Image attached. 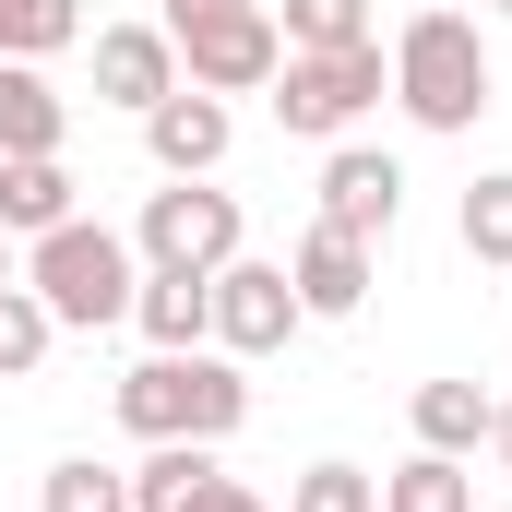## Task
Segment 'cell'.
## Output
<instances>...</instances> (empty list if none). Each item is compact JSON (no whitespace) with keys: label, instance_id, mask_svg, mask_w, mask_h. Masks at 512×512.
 Here are the masks:
<instances>
[{"label":"cell","instance_id":"obj_18","mask_svg":"<svg viewBox=\"0 0 512 512\" xmlns=\"http://www.w3.org/2000/svg\"><path fill=\"white\" fill-rule=\"evenodd\" d=\"M36 512H131V465H96V453H60L36 477Z\"/></svg>","mask_w":512,"mask_h":512},{"label":"cell","instance_id":"obj_27","mask_svg":"<svg viewBox=\"0 0 512 512\" xmlns=\"http://www.w3.org/2000/svg\"><path fill=\"white\" fill-rule=\"evenodd\" d=\"M179 12H203V0H167V24H179Z\"/></svg>","mask_w":512,"mask_h":512},{"label":"cell","instance_id":"obj_25","mask_svg":"<svg viewBox=\"0 0 512 512\" xmlns=\"http://www.w3.org/2000/svg\"><path fill=\"white\" fill-rule=\"evenodd\" d=\"M489 453H501V477H512V393L489 405Z\"/></svg>","mask_w":512,"mask_h":512},{"label":"cell","instance_id":"obj_29","mask_svg":"<svg viewBox=\"0 0 512 512\" xmlns=\"http://www.w3.org/2000/svg\"><path fill=\"white\" fill-rule=\"evenodd\" d=\"M501 512H512V501H501Z\"/></svg>","mask_w":512,"mask_h":512},{"label":"cell","instance_id":"obj_2","mask_svg":"<svg viewBox=\"0 0 512 512\" xmlns=\"http://www.w3.org/2000/svg\"><path fill=\"white\" fill-rule=\"evenodd\" d=\"M24 286L48 298V322H60V334H108V322H131L143 251H131V239L108 227V215H72V227L24 239Z\"/></svg>","mask_w":512,"mask_h":512},{"label":"cell","instance_id":"obj_10","mask_svg":"<svg viewBox=\"0 0 512 512\" xmlns=\"http://www.w3.org/2000/svg\"><path fill=\"white\" fill-rule=\"evenodd\" d=\"M96 96L108 108H155V96H179V36L167 24H96Z\"/></svg>","mask_w":512,"mask_h":512},{"label":"cell","instance_id":"obj_1","mask_svg":"<svg viewBox=\"0 0 512 512\" xmlns=\"http://www.w3.org/2000/svg\"><path fill=\"white\" fill-rule=\"evenodd\" d=\"M382 60H393V108H405L417 131H441V143H453V131L489 120V36H477V12H441V0H429V12H405Z\"/></svg>","mask_w":512,"mask_h":512},{"label":"cell","instance_id":"obj_3","mask_svg":"<svg viewBox=\"0 0 512 512\" xmlns=\"http://www.w3.org/2000/svg\"><path fill=\"white\" fill-rule=\"evenodd\" d=\"M108 405H120L131 441H227L251 417V382H239L227 346H179V358H143Z\"/></svg>","mask_w":512,"mask_h":512},{"label":"cell","instance_id":"obj_11","mask_svg":"<svg viewBox=\"0 0 512 512\" xmlns=\"http://www.w3.org/2000/svg\"><path fill=\"white\" fill-rule=\"evenodd\" d=\"M286 286H298V310H310V322H358V310H370V239L310 227V239L286 251Z\"/></svg>","mask_w":512,"mask_h":512},{"label":"cell","instance_id":"obj_6","mask_svg":"<svg viewBox=\"0 0 512 512\" xmlns=\"http://www.w3.org/2000/svg\"><path fill=\"white\" fill-rule=\"evenodd\" d=\"M131 251H143V274H215V262H239V191H215V179L143 191Z\"/></svg>","mask_w":512,"mask_h":512},{"label":"cell","instance_id":"obj_13","mask_svg":"<svg viewBox=\"0 0 512 512\" xmlns=\"http://www.w3.org/2000/svg\"><path fill=\"white\" fill-rule=\"evenodd\" d=\"M72 143V96L36 60H0V155H60Z\"/></svg>","mask_w":512,"mask_h":512},{"label":"cell","instance_id":"obj_12","mask_svg":"<svg viewBox=\"0 0 512 512\" xmlns=\"http://www.w3.org/2000/svg\"><path fill=\"white\" fill-rule=\"evenodd\" d=\"M131 334H143L155 358L215 346V274H143V286H131Z\"/></svg>","mask_w":512,"mask_h":512},{"label":"cell","instance_id":"obj_20","mask_svg":"<svg viewBox=\"0 0 512 512\" xmlns=\"http://www.w3.org/2000/svg\"><path fill=\"white\" fill-rule=\"evenodd\" d=\"M48 346H60V322H48V298L12 274V286H0V382H36V370H48Z\"/></svg>","mask_w":512,"mask_h":512},{"label":"cell","instance_id":"obj_14","mask_svg":"<svg viewBox=\"0 0 512 512\" xmlns=\"http://www.w3.org/2000/svg\"><path fill=\"white\" fill-rule=\"evenodd\" d=\"M72 215L84 203H72V167L60 155H0V239H48Z\"/></svg>","mask_w":512,"mask_h":512},{"label":"cell","instance_id":"obj_24","mask_svg":"<svg viewBox=\"0 0 512 512\" xmlns=\"http://www.w3.org/2000/svg\"><path fill=\"white\" fill-rule=\"evenodd\" d=\"M191 512H274V501H262V489H239V477H215V489H203Z\"/></svg>","mask_w":512,"mask_h":512},{"label":"cell","instance_id":"obj_28","mask_svg":"<svg viewBox=\"0 0 512 512\" xmlns=\"http://www.w3.org/2000/svg\"><path fill=\"white\" fill-rule=\"evenodd\" d=\"M489 12H501V24H512V0H489Z\"/></svg>","mask_w":512,"mask_h":512},{"label":"cell","instance_id":"obj_19","mask_svg":"<svg viewBox=\"0 0 512 512\" xmlns=\"http://www.w3.org/2000/svg\"><path fill=\"white\" fill-rule=\"evenodd\" d=\"M274 36H286V48H370L382 12H370V0H274Z\"/></svg>","mask_w":512,"mask_h":512},{"label":"cell","instance_id":"obj_26","mask_svg":"<svg viewBox=\"0 0 512 512\" xmlns=\"http://www.w3.org/2000/svg\"><path fill=\"white\" fill-rule=\"evenodd\" d=\"M12 274H24V262H12V239H0V286H12Z\"/></svg>","mask_w":512,"mask_h":512},{"label":"cell","instance_id":"obj_23","mask_svg":"<svg viewBox=\"0 0 512 512\" xmlns=\"http://www.w3.org/2000/svg\"><path fill=\"white\" fill-rule=\"evenodd\" d=\"M286 512H382V477H370V465H346V453H322V465H298V477H286Z\"/></svg>","mask_w":512,"mask_h":512},{"label":"cell","instance_id":"obj_17","mask_svg":"<svg viewBox=\"0 0 512 512\" xmlns=\"http://www.w3.org/2000/svg\"><path fill=\"white\" fill-rule=\"evenodd\" d=\"M382 512H477V477H465V453H405L382 477Z\"/></svg>","mask_w":512,"mask_h":512},{"label":"cell","instance_id":"obj_9","mask_svg":"<svg viewBox=\"0 0 512 512\" xmlns=\"http://www.w3.org/2000/svg\"><path fill=\"white\" fill-rule=\"evenodd\" d=\"M227 143H239V120H227V96H203V84H179V96L143 108V155H155V179H215Z\"/></svg>","mask_w":512,"mask_h":512},{"label":"cell","instance_id":"obj_7","mask_svg":"<svg viewBox=\"0 0 512 512\" xmlns=\"http://www.w3.org/2000/svg\"><path fill=\"white\" fill-rule=\"evenodd\" d=\"M298 322H310V310H298L286 262H251V251H239V262H215V346H227L239 370H251V358H274Z\"/></svg>","mask_w":512,"mask_h":512},{"label":"cell","instance_id":"obj_16","mask_svg":"<svg viewBox=\"0 0 512 512\" xmlns=\"http://www.w3.org/2000/svg\"><path fill=\"white\" fill-rule=\"evenodd\" d=\"M489 382H417L405 393V417H417V453H477L489 441Z\"/></svg>","mask_w":512,"mask_h":512},{"label":"cell","instance_id":"obj_5","mask_svg":"<svg viewBox=\"0 0 512 512\" xmlns=\"http://www.w3.org/2000/svg\"><path fill=\"white\" fill-rule=\"evenodd\" d=\"M167 36H179V84H203V96H262L274 60H286L274 0H203V12H179Z\"/></svg>","mask_w":512,"mask_h":512},{"label":"cell","instance_id":"obj_21","mask_svg":"<svg viewBox=\"0 0 512 512\" xmlns=\"http://www.w3.org/2000/svg\"><path fill=\"white\" fill-rule=\"evenodd\" d=\"M84 48V0H0V60H60Z\"/></svg>","mask_w":512,"mask_h":512},{"label":"cell","instance_id":"obj_4","mask_svg":"<svg viewBox=\"0 0 512 512\" xmlns=\"http://www.w3.org/2000/svg\"><path fill=\"white\" fill-rule=\"evenodd\" d=\"M262 96H274V120L298 143H358V120L393 96V60H382V36L370 48H286Z\"/></svg>","mask_w":512,"mask_h":512},{"label":"cell","instance_id":"obj_22","mask_svg":"<svg viewBox=\"0 0 512 512\" xmlns=\"http://www.w3.org/2000/svg\"><path fill=\"white\" fill-rule=\"evenodd\" d=\"M453 239H465V262H489V274H512V167H489L465 203H453Z\"/></svg>","mask_w":512,"mask_h":512},{"label":"cell","instance_id":"obj_15","mask_svg":"<svg viewBox=\"0 0 512 512\" xmlns=\"http://www.w3.org/2000/svg\"><path fill=\"white\" fill-rule=\"evenodd\" d=\"M227 441H143V465H131V512H191L227 465H215Z\"/></svg>","mask_w":512,"mask_h":512},{"label":"cell","instance_id":"obj_8","mask_svg":"<svg viewBox=\"0 0 512 512\" xmlns=\"http://www.w3.org/2000/svg\"><path fill=\"white\" fill-rule=\"evenodd\" d=\"M393 215H405V167H393L382 143H322V227H346V239L382 251Z\"/></svg>","mask_w":512,"mask_h":512}]
</instances>
